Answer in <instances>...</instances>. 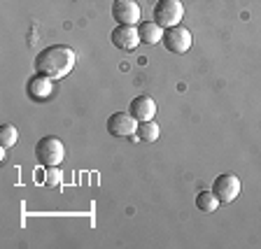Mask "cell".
Here are the masks:
<instances>
[{
  "instance_id": "9a60e30c",
  "label": "cell",
  "mask_w": 261,
  "mask_h": 249,
  "mask_svg": "<svg viewBox=\"0 0 261 249\" xmlns=\"http://www.w3.org/2000/svg\"><path fill=\"white\" fill-rule=\"evenodd\" d=\"M61 170L59 168H44V186H49V189H56V186H61Z\"/></svg>"
},
{
  "instance_id": "7a4b0ae2",
  "label": "cell",
  "mask_w": 261,
  "mask_h": 249,
  "mask_svg": "<svg viewBox=\"0 0 261 249\" xmlns=\"http://www.w3.org/2000/svg\"><path fill=\"white\" fill-rule=\"evenodd\" d=\"M35 158H38V163L44 165V168H59L65 158L63 142L54 135H47L42 140H38V145H35Z\"/></svg>"
},
{
  "instance_id": "6da1fadb",
  "label": "cell",
  "mask_w": 261,
  "mask_h": 249,
  "mask_svg": "<svg viewBox=\"0 0 261 249\" xmlns=\"http://www.w3.org/2000/svg\"><path fill=\"white\" fill-rule=\"evenodd\" d=\"M33 65H35V72L49 77V79H63L75 70L77 54L65 44H51L35 56Z\"/></svg>"
},
{
  "instance_id": "8992f818",
  "label": "cell",
  "mask_w": 261,
  "mask_h": 249,
  "mask_svg": "<svg viewBox=\"0 0 261 249\" xmlns=\"http://www.w3.org/2000/svg\"><path fill=\"white\" fill-rule=\"evenodd\" d=\"M138 124L140 121L130 112H114L108 119V133L114 137H133L138 133Z\"/></svg>"
},
{
  "instance_id": "3957f363",
  "label": "cell",
  "mask_w": 261,
  "mask_h": 249,
  "mask_svg": "<svg viewBox=\"0 0 261 249\" xmlns=\"http://www.w3.org/2000/svg\"><path fill=\"white\" fill-rule=\"evenodd\" d=\"M152 19L161 28L179 26V21L185 19V5H182V0H156V5H154V10H152Z\"/></svg>"
},
{
  "instance_id": "5b68a950",
  "label": "cell",
  "mask_w": 261,
  "mask_h": 249,
  "mask_svg": "<svg viewBox=\"0 0 261 249\" xmlns=\"http://www.w3.org/2000/svg\"><path fill=\"white\" fill-rule=\"evenodd\" d=\"M212 191H215V196L219 198V203H222V205L233 203L236 198L240 196V179H238V175H233V173L219 175V177L212 182Z\"/></svg>"
},
{
  "instance_id": "30bf717a",
  "label": "cell",
  "mask_w": 261,
  "mask_h": 249,
  "mask_svg": "<svg viewBox=\"0 0 261 249\" xmlns=\"http://www.w3.org/2000/svg\"><path fill=\"white\" fill-rule=\"evenodd\" d=\"M128 112L133 114L138 121H152L154 114H156V103H154L149 96H138L130 100Z\"/></svg>"
},
{
  "instance_id": "52a82bcc",
  "label": "cell",
  "mask_w": 261,
  "mask_h": 249,
  "mask_svg": "<svg viewBox=\"0 0 261 249\" xmlns=\"http://www.w3.org/2000/svg\"><path fill=\"white\" fill-rule=\"evenodd\" d=\"M112 19L121 26H136L140 23V5L136 0H114Z\"/></svg>"
},
{
  "instance_id": "8fae6325",
  "label": "cell",
  "mask_w": 261,
  "mask_h": 249,
  "mask_svg": "<svg viewBox=\"0 0 261 249\" xmlns=\"http://www.w3.org/2000/svg\"><path fill=\"white\" fill-rule=\"evenodd\" d=\"M163 31L166 28H161L156 21H142L140 26H138V33H140V40L145 44H156V42H161L163 40Z\"/></svg>"
},
{
  "instance_id": "5bb4252c",
  "label": "cell",
  "mask_w": 261,
  "mask_h": 249,
  "mask_svg": "<svg viewBox=\"0 0 261 249\" xmlns=\"http://www.w3.org/2000/svg\"><path fill=\"white\" fill-rule=\"evenodd\" d=\"M16 140H19V130H16V126H12V124L0 126V147H3V149H12V147L16 145Z\"/></svg>"
},
{
  "instance_id": "4fadbf2b",
  "label": "cell",
  "mask_w": 261,
  "mask_h": 249,
  "mask_svg": "<svg viewBox=\"0 0 261 249\" xmlns=\"http://www.w3.org/2000/svg\"><path fill=\"white\" fill-rule=\"evenodd\" d=\"M138 140H142V142H156L159 140V135H161V128L156 126V121H140L138 124Z\"/></svg>"
},
{
  "instance_id": "ba28073f",
  "label": "cell",
  "mask_w": 261,
  "mask_h": 249,
  "mask_svg": "<svg viewBox=\"0 0 261 249\" xmlns=\"http://www.w3.org/2000/svg\"><path fill=\"white\" fill-rule=\"evenodd\" d=\"M110 40H112V44L117 49H121V51H136L138 44H142L138 28L136 26H121V23L110 33Z\"/></svg>"
},
{
  "instance_id": "7c38bea8",
  "label": "cell",
  "mask_w": 261,
  "mask_h": 249,
  "mask_svg": "<svg viewBox=\"0 0 261 249\" xmlns=\"http://www.w3.org/2000/svg\"><path fill=\"white\" fill-rule=\"evenodd\" d=\"M222 205L219 203V198L215 196V191H198V196H196V207L201 212H205V214H210V212H215L217 207Z\"/></svg>"
},
{
  "instance_id": "277c9868",
  "label": "cell",
  "mask_w": 261,
  "mask_h": 249,
  "mask_svg": "<svg viewBox=\"0 0 261 249\" xmlns=\"http://www.w3.org/2000/svg\"><path fill=\"white\" fill-rule=\"evenodd\" d=\"M163 47L168 49L170 54H187L191 49V42H194V38H191L189 28L185 26H173V28H166L163 31Z\"/></svg>"
},
{
  "instance_id": "9c48e42d",
  "label": "cell",
  "mask_w": 261,
  "mask_h": 249,
  "mask_svg": "<svg viewBox=\"0 0 261 249\" xmlns=\"http://www.w3.org/2000/svg\"><path fill=\"white\" fill-rule=\"evenodd\" d=\"M51 81H54V79H49V77L35 72V75L26 81L28 98H31V100H35V103H44V100H49V98H51V93H54V84H51Z\"/></svg>"
}]
</instances>
